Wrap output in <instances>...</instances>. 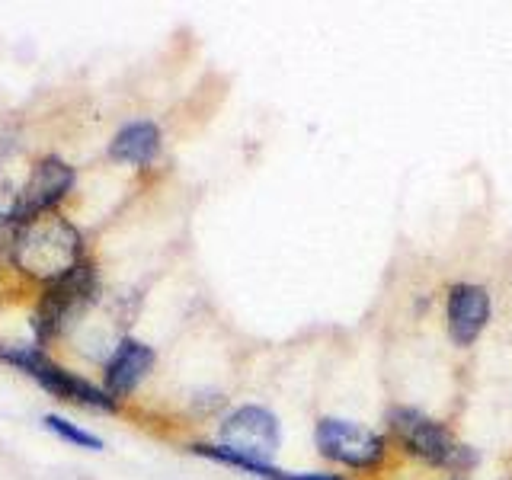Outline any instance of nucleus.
Here are the masks:
<instances>
[{
    "label": "nucleus",
    "mask_w": 512,
    "mask_h": 480,
    "mask_svg": "<svg viewBox=\"0 0 512 480\" xmlns=\"http://www.w3.org/2000/svg\"><path fill=\"white\" fill-rule=\"evenodd\" d=\"M154 349L141 340H122L116 346V352L109 356L106 362V372H103V391L112 400H122L132 394L138 384L148 378V372L154 368Z\"/></svg>",
    "instance_id": "1a4fd4ad"
},
{
    "label": "nucleus",
    "mask_w": 512,
    "mask_h": 480,
    "mask_svg": "<svg viewBox=\"0 0 512 480\" xmlns=\"http://www.w3.org/2000/svg\"><path fill=\"white\" fill-rule=\"evenodd\" d=\"M285 480H349V477H343V474H330V471H304V474H292V471H288Z\"/></svg>",
    "instance_id": "f8f14e48"
},
{
    "label": "nucleus",
    "mask_w": 512,
    "mask_h": 480,
    "mask_svg": "<svg viewBox=\"0 0 512 480\" xmlns=\"http://www.w3.org/2000/svg\"><path fill=\"white\" fill-rule=\"evenodd\" d=\"M218 445L208 442H196L189 445L192 455L212 458L218 464H228V468L247 471L253 477L263 480H285L288 471H279L272 458H276L279 445H282V426L279 416L260 407V404H247L237 407L234 413H228L221 420L218 429Z\"/></svg>",
    "instance_id": "f257e3e1"
},
{
    "label": "nucleus",
    "mask_w": 512,
    "mask_h": 480,
    "mask_svg": "<svg viewBox=\"0 0 512 480\" xmlns=\"http://www.w3.org/2000/svg\"><path fill=\"white\" fill-rule=\"evenodd\" d=\"M96 298V272L90 263L74 266L68 276H61L55 282L45 285L39 311H36V346H42L48 336H55L64 330V324L87 308Z\"/></svg>",
    "instance_id": "423d86ee"
},
{
    "label": "nucleus",
    "mask_w": 512,
    "mask_h": 480,
    "mask_svg": "<svg viewBox=\"0 0 512 480\" xmlns=\"http://www.w3.org/2000/svg\"><path fill=\"white\" fill-rule=\"evenodd\" d=\"M0 359H4L7 365H16L29 378H36L48 394L68 400V404L90 407V410H100V413L116 410V400H112L103 388H96L93 381L55 365L42 352V346H36V343H0Z\"/></svg>",
    "instance_id": "20e7f679"
},
{
    "label": "nucleus",
    "mask_w": 512,
    "mask_h": 480,
    "mask_svg": "<svg viewBox=\"0 0 512 480\" xmlns=\"http://www.w3.org/2000/svg\"><path fill=\"white\" fill-rule=\"evenodd\" d=\"M493 314L490 292L484 285L474 282H458L448 288V301H445V317H448V336L452 343L468 349L480 340V333L487 330Z\"/></svg>",
    "instance_id": "6e6552de"
},
{
    "label": "nucleus",
    "mask_w": 512,
    "mask_h": 480,
    "mask_svg": "<svg viewBox=\"0 0 512 480\" xmlns=\"http://www.w3.org/2000/svg\"><path fill=\"white\" fill-rule=\"evenodd\" d=\"M74 180H77V173H74V167L64 164V160H58V157L39 160L29 173L26 186L20 189V199H16L10 218L23 224V221H32L45 212H52V208L71 192Z\"/></svg>",
    "instance_id": "0eeeda50"
},
{
    "label": "nucleus",
    "mask_w": 512,
    "mask_h": 480,
    "mask_svg": "<svg viewBox=\"0 0 512 480\" xmlns=\"http://www.w3.org/2000/svg\"><path fill=\"white\" fill-rule=\"evenodd\" d=\"M317 452L333 464L349 471H378L388 458V439L375 429L340 420V416H320L314 426Z\"/></svg>",
    "instance_id": "39448f33"
},
{
    "label": "nucleus",
    "mask_w": 512,
    "mask_h": 480,
    "mask_svg": "<svg viewBox=\"0 0 512 480\" xmlns=\"http://www.w3.org/2000/svg\"><path fill=\"white\" fill-rule=\"evenodd\" d=\"M42 423H45L48 432H55V436L64 439V442L80 445V448H90V452H103V439H100V436H93L90 429L77 426V423H71V420H64V416H58V413H48Z\"/></svg>",
    "instance_id": "9b49d317"
},
{
    "label": "nucleus",
    "mask_w": 512,
    "mask_h": 480,
    "mask_svg": "<svg viewBox=\"0 0 512 480\" xmlns=\"http://www.w3.org/2000/svg\"><path fill=\"white\" fill-rule=\"evenodd\" d=\"M13 260L29 276L55 282L84 263V237L68 218L45 212L20 224V234L13 240Z\"/></svg>",
    "instance_id": "f03ea898"
},
{
    "label": "nucleus",
    "mask_w": 512,
    "mask_h": 480,
    "mask_svg": "<svg viewBox=\"0 0 512 480\" xmlns=\"http://www.w3.org/2000/svg\"><path fill=\"white\" fill-rule=\"evenodd\" d=\"M388 429L394 432V439L404 445L407 455L432 464V468L464 471L474 464V452L468 445H461L439 420H432V416H426L416 407H391Z\"/></svg>",
    "instance_id": "7ed1b4c3"
},
{
    "label": "nucleus",
    "mask_w": 512,
    "mask_h": 480,
    "mask_svg": "<svg viewBox=\"0 0 512 480\" xmlns=\"http://www.w3.org/2000/svg\"><path fill=\"white\" fill-rule=\"evenodd\" d=\"M160 151V128L148 119L122 125L116 138L109 141V160L116 164H132V167H148Z\"/></svg>",
    "instance_id": "9d476101"
}]
</instances>
